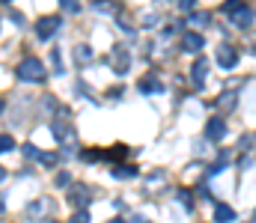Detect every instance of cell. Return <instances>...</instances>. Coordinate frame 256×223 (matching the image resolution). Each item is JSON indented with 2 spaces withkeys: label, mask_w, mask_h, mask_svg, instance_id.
Here are the masks:
<instances>
[{
  "label": "cell",
  "mask_w": 256,
  "mask_h": 223,
  "mask_svg": "<svg viewBox=\"0 0 256 223\" xmlns=\"http://www.w3.org/2000/svg\"><path fill=\"white\" fill-rule=\"evenodd\" d=\"M206 74H208V60H206V57H200V60L194 63V69H191L194 86H202V83H206Z\"/></svg>",
  "instance_id": "obj_9"
},
{
  "label": "cell",
  "mask_w": 256,
  "mask_h": 223,
  "mask_svg": "<svg viewBox=\"0 0 256 223\" xmlns=\"http://www.w3.org/2000/svg\"><path fill=\"white\" fill-rule=\"evenodd\" d=\"M114 176H116V179H134V176H137V170L122 164V167H116V170H114Z\"/></svg>",
  "instance_id": "obj_14"
},
{
  "label": "cell",
  "mask_w": 256,
  "mask_h": 223,
  "mask_svg": "<svg viewBox=\"0 0 256 223\" xmlns=\"http://www.w3.org/2000/svg\"><path fill=\"white\" fill-rule=\"evenodd\" d=\"M230 21H232V27L244 30V27H250V24H254V9L242 3V6H238V9H236L232 15H230Z\"/></svg>",
  "instance_id": "obj_5"
},
{
  "label": "cell",
  "mask_w": 256,
  "mask_h": 223,
  "mask_svg": "<svg viewBox=\"0 0 256 223\" xmlns=\"http://www.w3.org/2000/svg\"><path fill=\"white\" fill-rule=\"evenodd\" d=\"M110 63H114V72L116 74H126L131 69V51H126L122 45H116L114 51H110Z\"/></svg>",
  "instance_id": "obj_4"
},
{
  "label": "cell",
  "mask_w": 256,
  "mask_h": 223,
  "mask_svg": "<svg viewBox=\"0 0 256 223\" xmlns=\"http://www.w3.org/2000/svg\"><path fill=\"white\" fill-rule=\"evenodd\" d=\"M176 200H179V203H182V206H185V209H188V212H191V209H194L191 191H179V194H176Z\"/></svg>",
  "instance_id": "obj_16"
},
{
  "label": "cell",
  "mask_w": 256,
  "mask_h": 223,
  "mask_svg": "<svg viewBox=\"0 0 256 223\" xmlns=\"http://www.w3.org/2000/svg\"><path fill=\"white\" fill-rule=\"evenodd\" d=\"M72 223H90V212H86V209H84V212H74Z\"/></svg>",
  "instance_id": "obj_19"
},
{
  "label": "cell",
  "mask_w": 256,
  "mask_h": 223,
  "mask_svg": "<svg viewBox=\"0 0 256 223\" xmlns=\"http://www.w3.org/2000/svg\"><path fill=\"white\" fill-rule=\"evenodd\" d=\"M54 69L63 74V60H60V51H54Z\"/></svg>",
  "instance_id": "obj_22"
},
{
  "label": "cell",
  "mask_w": 256,
  "mask_h": 223,
  "mask_svg": "<svg viewBox=\"0 0 256 223\" xmlns=\"http://www.w3.org/2000/svg\"><path fill=\"white\" fill-rule=\"evenodd\" d=\"M214 221L218 223H232L236 221V209L226 206V203H218V206H214Z\"/></svg>",
  "instance_id": "obj_11"
},
{
  "label": "cell",
  "mask_w": 256,
  "mask_h": 223,
  "mask_svg": "<svg viewBox=\"0 0 256 223\" xmlns=\"http://www.w3.org/2000/svg\"><path fill=\"white\" fill-rule=\"evenodd\" d=\"M90 200H92V194H90V188H84V185H78V188L72 191V203L78 206V212H84V209L90 206Z\"/></svg>",
  "instance_id": "obj_10"
},
{
  "label": "cell",
  "mask_w": 256,
  "mask_h": 223,
  "mask_svg": "<svg viewBox=\"0 0 256 223\" xmlns=\"http://www.w3.org/2000/svg\"><path fill=\"white\" fill-rule=\"evenodd\" d=\"M194 3H196V0H182V3H179V9H182V12H191Z\"/></svg>",
  "instance_id": "obj_23"
},
{
  "label": "cell",
  "mask_w": 256,
  "mask_h": 223,
  "mask_svg": "<svg viewBox=\"0 0 256 223\" xmlns=\"http://www.w3.org/2000/svg\"><path fill=\"white\" fill-rule=\"evenodd\" d=\"M218 63H220V69H236L238 66V51L232 45H220L218 48Z\"/></svg>",
  "instance_id": "obj_6"
},
{
  "label": "cell",
  "mask_w": 256,
  "mask_h": 223,
  "mask_svg": "<svg viewBox=\"0 0 256 223\" xmlns=\"http://www.w3.org/2000/svg\"><path fill=\"white\" fill-rule=\"evenodd\" d=\"M15 74H18V80H24V83H42V80H45V63L36 60V57H24V60L15 66Z\"/></svg>",
  "instance_id": "obj_1"
},
{
  "label": "cell",
  "mask_w": 256,
  "mask_h": 223,
  "mask_svg": "<svg viewBox=\"0 0 256 223\" xmlns=\"http://www.w3.org/2000/svg\"><path fill=\"white\" fill-rule=\"evenodd\" d=\"M57 185H68V173H60L57 176Z\"/></svg>",
  "instance_id": "obj_25"
},
{
  "label": "cell",
  "mask_w": 256,
  "mask_h": 223,
  "mask_svg": "<svg viewBox=\"0 0 256 223\" xmlns=\"http://www.w3.org/2000/svg\"><path fill=\"white\" fill-rule=\"evenodd\" d=\"M254 218H256V212H254Z\"/></svg>",
  "instance_id": "obj_29"
},
{
  "label": "cell",
  "mask_w": 256,
  "mask_h": 223,
  "mask_svg": "<svg viewBox=\"0 0 256 223\" xmlns=\"http://www.w3.org/2000/svg\"><path fill=\"white\" fill-rule=\"evenodd\" d=\"M24 155H27L30 161H42V158H45V152H39L36 146H24Z\"/></svg>",
  "instance_id": "obj_18"
},
{
  "label": "cell",
  "mask_w": 256,
  "mask_h": 223,
  "mask_svg": "<svg viewBox=\"0 0 256 223\" xmlns=\"http://www.w3.org/2000/svg\"><path fill=\"white\" fill-rule=\"evenodd\" d=\"M74 60H78L80 66L90 63V60H92V48H90V45H78V48H74Z\"/></svg>",
  "instance_id": "obj_12"
},
{
  "label": "cell",
  "mask_w": 256,
  "mask_h": 223,
  "mask_svg": "<svg viewBox=\"0 0 256 223\" xmlns=\"http://www.w3.org/2000/svg\"><path fill=\"white\" fill-rule=\"evenodd\" d=\"M188 24L191 27H206V24H212V15L208 12H194L191 18H188Z\"/></svg>",
  "instance_id": "obj_13"
},
{
  "label": "cell",
  "mask_w": 256,
  "mask_h": 223,
  "mask_svg": "<svg viewBox=\"0 0 256 223\" xmlns=\"http://www.w3.org/2000/svg\"><path fill=\"white\" fill-rule=\"evenodd\" d=\"M54 137L60 140V146H63V155L66 158H72V155H78V134L68 128V122H54Z\"/></svg>",
  "instance_id": "obj_2"
},
{
  "label": "cell",
  "mask_w": 256,
  "mask_h": 223,
  "mask_svg": "<svg viewBox=\"0 0 256 223\" xmlns=\"http://www.w3.org/2000/svg\"><path fill=\"white\" fill-rule=\"evenodd\" d=\"M110 223H126V221H122V218H114V221H110Z\"/></svg>",
  "instance_id": "obj_27"
},
{
  "label": "cell",
  "mask_w": 256,
  "mask_h": 223,
  "mask_svg": "<svg viewBox=\"0 0 256 223\" xmlns=\"http://www.w3.org/2000/svg\"><path fill=\"white\" fill-rule=\"evenodd\" d=\"M202 45H206L202 33H194V30H188V33L182 36V51H188V54H200V51H202Z\"/></svg>",
  "instance_id": "obj_7"
},
{
  "label": "cell",
  "mask_w": 256,
  "mask_h": 223,
  "mask_svg": "<svg viewBox=\"0 0 256 223\" xmlns=\"http://www.w3.org/2000/svg\"><path fill=\"white\" fill-rule=\"evenodd\" d=\"M0 143H3V152H12V149H15V140H12V137H9V134H3V140H0Z\"/></svg>",
  "instance_id": "obj_20"
},
{
  "label": "cell",
  "mask_w": 256,
  "mask_h": 223,
  "mask_svg": "<svg viewBox=\"0 0 256 223\" xmlns=\"http://www.w3.org/2000/svg\"><path fill=\"white\" fill-rule=\"evenodd\" d=\"M42 164H48V167H51V164H57V155H51V152H45V158H42Z\"/></svg>",
  "instance_id": "obj_24"
},
{
  "label": "cell",
  "mask_w": 256,
  "mask_h": 223,
  "mask_svg": "<svg viewBox=\"0 0 256 223\" xmlns=\"http://www.w3.org/2000/svg\"><path fill=\"white\" fill-rule=\"evenodd\" d=\"M224 110H232L236 107V92H226V95H220V101H218Z\"/></svg>",
  "instance_id": "obj_15"
},
{
  "label": "cell",
  "mask_w": 256,
  "mask_h": 223,
  "mask_svg": "<svg viewBox=\"0 0 256 223\" xmlns=\"http://www.w3.org/2000/svg\"><path fill=\"white\" fill-rule=\"evenodd\" d=\"M131 223H149V218H143V215H134V218H131Z\"/></svg>",
  "instance_id": "obj_26"
},
{
  "label": "cell",
  "mask_w": 256,
  "mask_h": 223,
  "mask_svg": "<svg viewBox=\"0 0 256 223\" xmlns=\"http://www.w3.org/2000/svg\"><path fill=\"white\" fill-rule=\"evenodd\" d=\"M51 223H57V221H51Z\"/></svg>",
  "instance_id": "obj_28"
},
{
  "label": "cell",
  "mask_w": 256,
  "mask_h": 223,
  "mask_svg": "<svg viewBox=\"0 0 256 223\" xmlns=\"http://www.w3.org/2000/svg\"><path fill=\"white\" fill-rule=\"evenodd\" d=\"M60 6H63L66 12H72V15H74V12H78V9H80V6H78V3H74V0H63V3H60Z\"/></svg>",
  "instance_id": "obj_21"
},
{
  "label": "cell",
  "mask_w": 256,
  "mask_h": 223,
  "mask_svg": "<svg viewBox=\"0 0 256 223\" xmlns=\"http://www.w3.org/2000/svg\"><path fill=\"white\" fill-rule=\"evenodd\" d=\"M60 27H63L60 15H45V18H39V21H36V36H39V39H51Z\"/></svg>",
  "instance_id": "obj_3"
},
{
  "label": "cell",
  "mask_w": 256,
  "mask_h": 223,
  "mask_svg": "<svg viewBox=\"0 0 256 223\" xmlns=\"http://www.w3.org/2000/svg\"><path fill=\"white\" fill-rule=\"evenodd\" d=\"M224 134H226V122L224 119H208V125H206V137L208 140H224Z\"/></svg>",
  "instance_id": "obj_8"
},
{
  "label": "cell",
  "mask_w": 256,
  "mask_h": 223,
  "mask_svg": "<svg viewBox=\"0 0 256 223\" xmlns=\"http://www.w3.org/2000/svg\"><path fill=\"white\" fill-rule=\"evenodd\" d=\"M140 89H143V92H161L164 86H161L158 80H143V83H140Z\"/></svg>",
  "instance_id": "obj_17"
}]
</instances>
